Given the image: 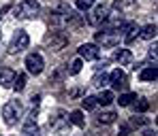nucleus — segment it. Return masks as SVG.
Segmentation results:
<instances>
[{"label": "nucleus", "mask_w": 158, "mask_h": 136, "mask_svg": "<svg viewBox=\"0 0 158 136\" xmlns=\"http://www.w3.org/2000/svg\"><path fill=\"white\" fill-rule=\"evenodd\" d=\"M39 11H41V4L36 0H22L13 9V17L15 19H32L39 15Z\"/></svg>", "instance_id": "f257e3e1"}, {"label": "nucleus", "mask_w": 158, "mask_h": 136, "mask_svg": "<svg viewBox=\"0 0 158 136\" xmlns=\"http://www.w3.org/2000/svg\"><path fill=\"white\" fill-rule=\"evenodd\" d=\"M2 117H4V123L6 126H15L17 121H22L24 117V107L19 100H9L4 107H2Z\"/></svg>", "instance_id": "f03ea898"}, {"label": "nucleus", "mask_w": 158, "mask_h": 136, "mask_svg": "<svg viewBox=\"0 0 158 136\" xmlns=\"http://www.w3.org/2000/svg\"><path fill=\"white\" fill-rule=\"evenodd\" d=\"M96 38V45H103V47H115L120 41H122V30L118 28H109V30H101L94 34Z\"/></svg>", "instance_id": "7ed1b4c3"}, {"label": "nucleus", "mask_w": 158, "mask_h": 136, "mask_svg": "<svg viewBox=\"0 0 158 136\" xmlns=\"http://www.w3.org/2000/svg\"><path fill=\"white\" fill-rule=\"evenodd\" d=\"M28 45H30V36H28L26 30H17L15 34H13V38H11V43H9V53H19V51H24Z\"/></svg>", "instance_id": "20e7f679"}, {"label": "nucleus", "mask_w": 158, "mask_h": 136, "mask_svg": "<svg viewBox=\"0 0 158 136\" xmlns=\"http://www.w3.org/2000/svg\"><path fill=\"white\" fill-rule=\"evenodd\" d=\"M43 66H45V60L41 53H30L26 57V68L30 75H41L43 72Z\"/></svg>", "instance_id": "39448f33"}, {"label": "nucleus", "mask_w": 158, "mask_h": 136, "mask_svg": "<svg viewBox=\"0 0 158 136\" xmlns=\"http://www.w3.org/2000/svg\"><path fill=\"white\" fill-rule=\"evenodd\" d=\"M107 19H109V6L98 4V6L92 11V15L88 17V24H90V26H101V24H105Z\"/></svg>", "instance_id": "423d86ee"}, {"label": "nucleus", "mask_w": 158, "mask_h": 136, "mask_svg": "<svg viewBox=\"0 0 158 136\" xmlns=\"http://www.w3.org/2000/svg\"><path fill=\"white\" fill-rule=\"evenodd\" d=\"M77 51H79V57L85 60V62H94V60H98V55H101L98 45H94V43H85V45H81Z\"/></svg>", "instance_id": "0eeeda50"}, {"label": "nucleus", "mask_w": 158, "mask_h": 136, "mask_svg": "<svg viewBox=\"0 0 158 136\" xmlns=\"http://www.w3.org/2000/svg\"><path fill=\"white\" fill-rule=\"evenodd\" d=\"M139 32H141V28L137 26V24H126V26H124V32H122V41H124L126 45H131V43L137 41Z\"/></svg>", "instance_id": "6e6552de"}, {"label": "nucleus", "mask_w": 158, "mask_h": 136, "mask_svg": "<svg viewBox=\"0 0 158 136\" xmlns=\"http://www.w3.org/2000/svg\"><path fill=\"white\" fill-rule=\"evenodd\" d=\"M109 83H111L113 89H120V87L126 83V75H124V70H122V68L111 70V72H109Z\"/></svg>", "instance_id": "1a4fd4ad"}, {"label": "nucleus", "mask_w": 158, "mask_h": 136, "mask_svg": "<svg viewBox=\"0 0 158 136\" xmlns=\"http://www.w3.org/2000/svg\"><path fill=\"white\" fill-rule=\"evenodd\" d=\"M156 77H158L156 66H148V68H143V70L139 72V79H141L143 83H152V81H156Z\"/></svg>", "instance_id": "9d476101"}, {"label": "nucleus", "mask_w": 158, "mask_h": 136, "mask_svg": "<svg viewBox=\"0 0 158 136\" xmlns=\"http://www.w3.org/2000/svg\"><path fill=\"white\" fill-rule=\"evenodd\" d=\"M115 62H118L120 66H128V64L132 62L131 49H118V51H115Z\"/></svg>", "instance_id": "9b49d317"}, {"label": "nucleus", "mask_w": 158, "mask_h": 136, "mask_svg": "<svg viewBox=\"0 0 158 136\" xmlns=\"http://www.w3.org/2000/svg\"><path fill=\"white\" fill-rule=\"evenodd\" d=\"M13 77H15V72L11 70V68H2L0 70V87H11L13 85Z\"/></svg>", "instance_id": "f8f14e48"}, {"label": "nucleus", "mask_w": 158, "mask_h": 136, "mask_svg": "<svg viewBox=\"0 0 158 136\" xmlns=\"http://www.w3.org/2000/svg\"><path fill=\"white\" fill-rule=\"evenodd\" d=\"M66 119H69V123H73L77 128H85V119H83V113L81 111H71Z\"/></svg>", "instance_id": "ddd939ff"}, {"label": "nucleus", "mask_w": 158, "mask_h": 136, "mask_svg": "<svg viewBox=\"0 0 158 136\" xmlns=\"http://www.w3.org/2000/svg\"><path fill=\"white\" fill-rule=\"evenodd\" d=\"M113 100H115V96H113V91H111V89H101V94L96 96V102H98V104H103V107L111 104Z\"/></svg>", "instance_id": "4468645a"}, {"label": "nucleus", "mask_w": 158, "mask_h": 136, "mask_svg": "<svg viewBox=\"0 0 158 136\" xmlns=\"http://www.w3.org/2000/svg\"><path fill=\"white\" fill-rule=\"evenodd\" d=\"M156 32H158L156 24H148L145 28H141L139 36H141V38H145V41H152V38H156Z\"/></svg>", "instance_id": "2eb2a0df"}, {"label": "nucleus", "mask_w": 158, "mask_h": 136, "mask_svg": "<svg viewBox=\"0 0 158 136\" xmlns=\"http://www.w3.org/2000/svg\"><path fill=\"white\" fill-rule=\"evenodd\" d=\"M105 83H109V75L105 72V68L103 70H96V75L92 77V85H96V87H101L103 89V85Z\"/></svg>", "instance_id": "dca6fc26"}, {"label": "nucleus", "mask_w": 158, "mask_h": 136, "mask_svg": "<svg viewBox=\"0 0 158 136\" xmlns=\"http://www.w3.org/2000/svg\"><path fill=\"white\" fill-rule=\"evenodd\" d=\"M66 41H69V38H66L64 34H62V36H58V38H52V41H49V47H52V51H60V49L66 45Z\"/></svg>", "instance_id": "f3484780"}, {"label": "nucleus", "mask_w": 158, "mask_h": 136, "mask_svg": "<svg viewBox=\"0 0 158 136\" xmlns=\"http://www.w3.org/2000/svg\"><path fill=\"white\" fill-rule=\"evenodd\" d=\"M26 75H15V77H13V85H11V87H13V89H15V91H22V89H24V87H26Z\"/></svg>", "instance_id": "a211bd4d"}, {"label": "nucleus", "mask_w": 158, "mask_h": 136, "mask_svg": "<svg viewBox=\"0 0 158 136\" xmlns=\"http://www.w3.org/2000/svg\"><path fill=\"white\" fill-rule=\"evenodd\" d=\"M115 117H118V115H115L113 111H105V113H101V115H98V123L109 126V123H113V121H115Z\"/></svg>", "instance_id": "6ab92c4d"}, {"label": "nucleus", "mask_w": 158, "mask_h": 136, "mask_svg": "<svg viewBox=\"0 0 158 136\" xmlns=\"http://www.w3.org/2000/svg\"><path fill=\"white\" fill-rule=\"evenodd\" d=\"M135 98H137V94H131V91H128V94H122V96L118 98V104H120V107H131L132 102H135Z\"/></svg>", "instance_id": "aec40b11"}, {"label": "nucleus", "mask_w": 158, "mask_h": 136, "mask_svg": "<svg viewBox=\"0 0 158 136\" xmlns=\"http://www.w3.org/2000/svg\"><path fill=\"white\" fill-rule=\"evenodd\" d=\"M150 123V119L148 117H143V115H135L131 119V126L132 128H143V126H148Z\"/></svg>", "instance_id": "412c9836"}, {"label": "nucleus", "mask_w": 158, "mask_h": 136, "mask_svg": "<svg viewBox=\"0 0 158 136\" xmlns=\"http://www.w3.org/2000/svg\"><path fill=\"white\" fill-rule=\"evenodd\" d=\"M135 100H137V102H132V104H135V111H137V113H145V111L150 109V102H148L145 98H135Z\"/></svg>", "instance_id": "4be33fe9"}, {"label": "nucleus", "mask_w": 158, "mask_h": 136, "mask_svg": "<svg viewBox=\"0 0 158 136\" xmlns=\"http://www.w3.org/2000/svg\"><path fill=\"white\" fill-rule=\"evenodd\" d=\"M96 107H98L96 96H85V98H83V109H85V111H94Z\"/></svg>", "instance_id": "5701e85b"}, {"label": "nucleus", "mask_w": 158, "mask_h": 136, "mask_svg": "<svg viewBox=\"0 0 158 136\" xmlns=\"http://www.w3.org/2000/svg\"><path fill=\"white\" fill-rule=\"evenodd\" d=\"M81 66H83V60H81V57L73 60V62H71V68H69V75H79V72H81Z\"/></svg>", "instance_id": "b1692460"}, {"label": "nucleus", "mask_w": 158, "mask_h": 136, "mask_svg": "<svg viewBox=\"0 0 158 136\" xmlns=\"http://www.w3.org/2000/svg\"><path fill=\"white\" fill-rule=\"evenodd\" d=\"M156 60H158V47H150L148 51V66H156Z\"/></svg>", "instance_id": "393cba45"}, {"label": "nucleus", "mask_w": 158, "mask_h": 136, "mask_svg": "<svg viewBox=\"0 0 158 136\" xmlns=\"http://www.w3.org/2000/svg\"><path fill=\"white\" fill-rule=\"evenodd\" d=\"M75 4H77L79 11H90V9H92V6L96 4V0H77Z\"/></svg>", "instance_id": "a878e982"}, {"label": "nucleus", "mask_w": 158, "mask_h": 136, "mask_svg": "<svg viewBox=\"0 0 158 136\" xmlns=\"http://www.w3.org/2000/svg\"><path fill=\"white\" fill-rule=\"evenodd\" d=\"M128 130H131V126H128V123L120 126V132H118V136H128Z\"/></svg>", "instance_id": "bb28decb"}, {"label": "nucleus", "mask_w": 158, "mask_h": 136, "mask_svg": "<svg viewBox=\"0 0 158 136\" xmlns=\"http://www.w3.org/2000/svg\"><path fill=\"white\" fill-rule=\"evenodd\" d=\"M30 100H32V107H39V104H41V94H36V96H32Z\"/></svg>", "instance_id": "cd10ccee"}, {"label": "nucleus", "mask_w": 158, "mask_h": 136, "mask_svg": "<svg viewBox=\"0 0 158 136\" xmlns=\"http://www.w3.org/2000/svg\"><path fill=\"white\" fill-rule=\"evenodd\" d=\"M143 136H156V130H145Z\"/></svg>", "instance_id": "c85d7f7f"}, {"label": "nucleus", "mask_w": 158, "mask_h": 136, "mask_svg": "<svg viewBox=\"0 0 158 136\" xmlns=\"http://www.w3.org/2000/svg\"><path fill=\"white\" fill-rule=\"evenodd\" d=\"M0 38H2V32H0Z\"/></svg>", "instance_id": "c756f323"}]
</instances>
